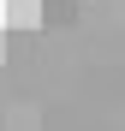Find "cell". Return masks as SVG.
Here are the masks:
<instances>
[{
  "instance_id": "6da1fadb",
  "label": "cell",
  "mask_w": 125,
  "mask_h": 131,
  "mask_svg": "<svg viewBox=\"0 0 125 131\" xmlns=\"http://www.w3.org/2000/svg\"><path fill=\"white\" fill-rule=\"evenodd\" d=\"M6 30H42V0H6Z\"/></svg>"
},
{
  "instance_id": "7a4b0ae2",
  "label": "cell",
  "mask_w": 125,
  "mask_h": 131,
  "mask_svg": "<svg viewBox=\"0 0 125 131\" xmlns=\"http://www.w3.org/2000/svg\"><path fill=\"white\" fill-rule=\"evenodd\" d=\"M77 18V0H42V24H72Z\"/></svg>"
},
{
  "instance_id": "3957f363",
  "label": "cell",
  "mask_w": 125,
  "mask_h": 131,
  "mask_svg": "<svg viewBox=\"0 0 125 131\" xmlns=\"http://www.w3.org/2000/svg\"><path fill=\"white\" fill-rule=\"evenodd\" d=\"M0 60H6V30H0Z\"/></svg>"
}]
</instances>
